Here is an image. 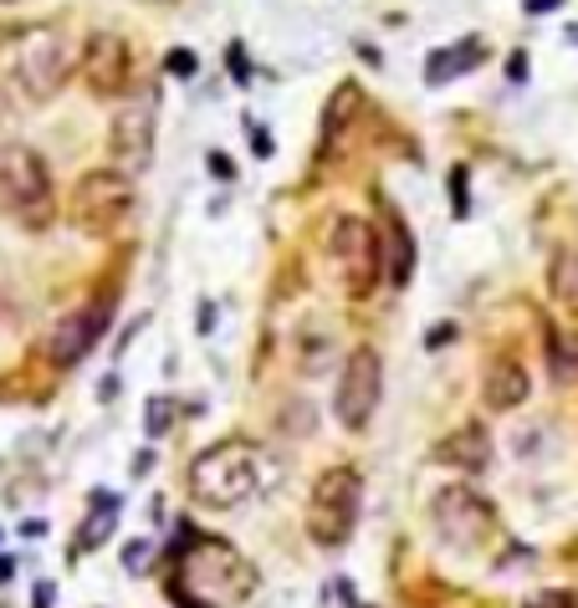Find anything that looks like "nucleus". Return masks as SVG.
<instances>
[{
  "mask_svg": "<svg viewBox=\"0 0 578 608\" xmlns=\"http://www.w3.org/2000/svg\"><path fill=\"white\" fill-rule=\"evenodd\" d=\"M553 369H558V378H578V332L568 338V343L553 338Z\"/></svg>",
  "mask_w": 578,
  "mask_h": 608,
  "instance_id": "20",
  "label": "nucleus"
},
{
  "mask_svg": "<svg viewBox=\"0 0 578 608\" xmlns=\"http://www.w3.org/2000/svg\"><path fill=\"white\" fill-rule=\"evenodd\" d=\"M11 573H16V562H11V558H0V583H11Z\"/></svg>",
  "mask_w": 578,
  "mask_h": 608,
  "instance_id": "27",
  "label": "nucleus"
},
{
  "mask_svg": "<svg viewBox=\"0 0 578 608\" xmlns=\"http://www.w3.org/2000/svg\"><path fill=\"white\" fill-rule=\"evenodd\" d=\"M251 562L220 537H195L185 527L180 547H174V573L170 593L180 608H231L251 593Z\"/></svg>",
  "mask_w": 578,
  "mask_h": 608,
  "instance_id": "1",
  "label": "nucleus"
},
{
  "mask_svg": "<svg viewBox=\"0 0 578 608\" xmlns=\"http://www.w3.org/2000/svg\"><path fill=\"white\" fill-rule=\"evenodd\" d=\"M446 338H455V328H451V323H440V328L430 332V338H425V343H430V348H440V343H446Z\"/></svg>",
  "mask_w": 578,
  "mask_h": 608,
  "instance_id": "25",
  "label": "nucleus"
},
{
  "mask_svg": "<svg viewBox=\"0 0 578 608\" xmlns=\"http://www.w3.org/2000/svg\"><path fill=\"white\" fill-rule=\"evenodd\" d=\"M78 67V47L62 26H26L21 36H11L5 47V72L16 82V93L26 103H47L62 93V82Z\"/></svg>",
  "mask_w": 578,
  "mask_h": 608,
  "instance_id": "3",
  "label": "nucleus"
},
{
  "mask_svg": "<svg viewBox=\"0 0 578 608\" xmlns=\"http://www.w3.org/2000/svg\"><path fill=\"white\" fill-rule=\"evenodd\" d=\"M522 608H578V604H574V593H532Z\"/></svg>",
  "mask_w": 578,
  "mask_h": 608,
  "instance_id": "23",
  "label": "nucleus"
},
{
  "mask_svg": "<svg viewBox=\"0 0 578 608\" xmlns=\"http://www.w3.org/2000/svg\"><path fill=\"white\" fill-rule=\"evenodd\" d=\"M532 394V378H528V369L517 359H497L492 369H486V378H482V399H486V409H497V414H507V409H517L522 399Z\"/></svg>",
  "mask_w": 578,
  "mask_h": 608,
  "instance_id": "13",
  "label": "nucleus"
},
{
  "mask_svg": "<svg viewBox=\"0 0 578 608\" xmlns=\"http://www.w3.org/2000/svg\"><path fill=\"white\" fill-rule=\"evenodd\" d=\"M436 460L440 466H455V470H466V476H476V470L492 466V435H486L482 424H466V430H455L451 440H440Z\"/></svg>",
  "mask_w": 578,
  "mask_h": 608,
  "instance_id": "14",
  "label": "nucleus"
},
{
  "mask_svg": "<svg viewBox=\"0 0 578 608\" xmlns=\"http://www.w3.org/2000/svg\"><path fill=\"white\" fill-rule=\"evenodd\" d=\"M354 103H359V87L354 82H344L338 93H333V108H328V118H323V128H328V139H338V128L354 118Z\"/></svg>",
  "mask_w": 578,
  "mask_h": 608,
  "instance_id": "19",
  "label": "nucleus"
},
{
  "mask_svg": "<svg viewBox=\"0 0 578 608\" xmlns=\"http://www.w3.org/2000/svg\"><path fill=\"white\" fill-rule=\"evenodd\" d=\"M164 72H170V78H195V51H170V57H164Z\"/></svg>",
  "mask_w": 578,
  "mask_h": 608,
  "instance_id": "22",
  "label": "nucleus"
},
{
  "mask_svg": "<svg viewBox=\"0 0 578 608\" xmlns=\"http://www.w3.org/2000/svg\"><path fill=\"white\" fill-rule=\"evenodd\" d=\"M103 328H108V302H82V307H72V313L51 328L47 359L57 363V369H72V363H82L97 348Z\"/></svg>",
  "mask_w": 578,
  "mask_h": 608,
  "instance_id": "12",
  "label": "nucleus"
},
{
  "mask_svg": "<svg viewBox=\"0 0 578 608\" xmlns=\"http://www.w3.org/2000/svg\"><path fill=\"white\" fill-rule=\"evenodd\" d=\"M154 87H143L139 97H128L118 118H113V133H108V154L118 159V169L124 174H143L149 169V159H154Z\"/></svg>",
  "mask_w": 578,
  "mask_h": 608,
  "instance_id": "10",
  "label": "nucleus"
},
{
  "mask_svg": "<svg viewBox=\"0 0 578 608\" xmlns=\"http://www.w3.org/2000/svg\"><path fill=\"white\" fill-rule=\"evenodd\" d=\"M72 215L93 235H113L134 215V174L124 169H88L72 189Z\"/></svg>",
  "mask_w": 578,
  "mask_h": 608,
  "instance_id": "7",
  "label": "nucleus"
},
{
  "mask_svg": "<svg viewBox=\"0 0 578 608\" xmlns=\"http://www.w3.org/2000/svg\"><path fill=\"white\" fill-rule=\"evenodd\" d=\"M363 512V481L354 466H333L317 476L313 501H308V531L317 547H344L359 527Z\"/></svg>",
  "mask_w": 578,
  "mask_h": 608,
  "instance_id": "5",
  "label": "nucleus"
},
{
  "mask_svg": "<svg viewBox=\"0 0 578 608\" xmlns=\"http://www.w3.org/2000/svg\"><path fill=\"white\" fill-rule=\"evenodd\" d=\"M430 522H436L440 542H451L455 552H482V547L492 542V531H497L492 501H486L482 491H471V486H446V491H436Z\"/></svg>",
  "mask_w": 578,
  "mask_h": 608,
  "instance_id": "6",
  "label": "nucleus"
},
{
  "mask_svg": "<svg viewBox=\"0 0 578 608\" xmlns=\"http://www.w3.org/2000/svg\"><path fill=\"white\" fill-rule=\"evenodd\" d=\"M266 486V455L251 440H220L189 466V496L210 512H231Z\"/></svg>",
  "mask_w": 578,
  "mask_h": 608,
  "instance_id": "2",
  "label": "nucleus"
},
{
  "mask_svg": "<svg viewBox=\"0 0 578 608\" xmlns=\"http://www.w3.org/2000/svg\"><path fill=\"white\" fill-rule=\"evenodd\" d=\"M0 118H5V87H0Z\"/></svg>",
  "mask_w": 578,
  "mask_h": 608,
  "instance_id": "29",
  "label": "nucleus"
},
{
  "mask_svg": "<svg viewBox=\"0 0 578 608\" xmlns=\"http://www.w3.org/2000/svg\"><path fill=\"white\" fill-rule=\"evenodd\" d=\"M0 215H11L26 231H47L57 215L51 174L32 143H0Z\"/></svg>",
  "mask_w": 578,
  "mask_h": 608,
  "instance_id": "4",
  "label": "nucleus"
},
{
  "mask_svg": "<svg viewBox=\"0 0 578 608\" xmlns=\"http://www.w3.org/2000/svg\"><path fill=\"white\" fill-rule=\"evenodd\" d=\"M149 440H159V435H170V424H174V405L170 399H149Z\"/></svg>",
  "mask_w": 578,
  "mask_h": 608,
  "instance_id": "21",
  "label": "nucleus"
},
{
  "mask_svg": "<svg viewBox=\"0 0 578 608\" xmlns=\"http://www.w3.org/2000/svg\"><path fill=\"white\" fill-rule=\"evenodd\" d=\"M476 62H482V42H455L451 51H430V72H425V82L440 87L446 78H461V72H471Z\"/></svg>",
  "mask_w": 578,
  "mask_h": 608,
  "instance_id": "17",
  "label": "nucleus"
},
{
  "mask_svg": "<svg viewBox=\"0 0 578 608\" xmlns=\"http://www.w3.org/2000/svg\"><path fill=\"white\" fill-rule=\"evenodd\" d=\"M82 78L97 97H124V87L134 82V47L118 32H93L82 47Z\"/></svg>",
  "mask_w": 578,
  "mask_h": 608,
  "instance_id": "11",
  "label": "nucleus"
},
{
  "mask_svg": "<svg viewBox=\"0 0 578 608\" xmlns=\"http://www.w3.org/2000/svg\"><path fill=\"white\" fill-rule=\"evenodd\" d=\"M547 287H553V302L568 307L578 317V246H563L553 256V271H547Z\"/></svg>",
  "mask_w": 578,
  "mask_h": 608,
  "instance_id": "18",
  "label": "nucleus"
},
{
  "mask_svg": "<svg viewBox=\"0 0 578 608\" xmlns=\"http://www.w3.org/2000/svg\"><path fill=\"white\" fill-rule=\"evenodd\" d=\"M328 256L338 266H344V287L354 296L374 292L379 271H384V250H379V231L369 225V220H354V215H338L328 231Z\"/></svg>",
  "mask_w": 578,
  "mask_h": 608,
  "instance_id": "8",
  "label": "nucleus"
},
{
  "mask_svg": "<svg viewBox=\"0 0 578 608\" xmlns=\"http://www.w3.org/2000/svg\"><path fill=\"white\" fill-rule=\"evenodd\" d=\"M379 394H384V363H379V353L369 343L354 348L344 363V374H338V394H333V414H338V424L344 430H369V420H374L379 409Z\"/></svg>",
  "mask_w": 578,
  "mask_h": 608,
  "instance_id": "9",
  "label": "nucleus"
},
{
  "mask_svg": "<svg viewBox=\"0 0 578 608\" xmlns=\"http://www.w3.org/2000/svg\"><path fill=\"white\" fill-rule=\"evenodd\" d=\"M558 0H528V11H553Z\"/></svg>",
  "mask_w": 578,
  "mask_h": 608,
  "instance_id": "28",
  "label": "nucleus"
},
{
  "mask_svg": "<svg viewBox=\"0 0 578 608\" xmlns=\"http://www.w3.org/2000/svg\"><path fill=\"white\" fill-rule=\"evenodd\" d=\"M36 608H51V583H42V588H36Z\"/></svg>",
  "mask_w": 578,
  "mask_h": 608,
  "instance_id": "26",
  "label": "nucleus"
},
{
  "mask_svg": "<svg viewBox=\"0 0 578 608\" xmlns=\"http://www.w3.org/2000/svg\"><path fill=\"white\" fill-rule=\"evenodd\" d=\"M384 271H390L394 287H405L415 277V241H409L400 215H390V231H384Z\"/></svg>",
  "mask_w": 578,
  "mask_h": 608,
  "instance_id": "15",
  "label": "nucleus"
},
{
  "mask_svg": "<svg viewBox=\"0 0 578 608\" xmlns=\"http://www.w3.org/2000/svg\"><path fill=\"white\" fill-rule=\"evenodd\" d=\"M143 558H149V542H134V547H128V568H134V573H139V568H143Z\"/></svg>",
  "mask_w": 578,
  "mask_h": 608,
  "instance_id": "24",
  "label": "nucleus"
},
{
  "mask_svg": "<svg viewBox=\"0 0 578 608\" xmlns=\"http://www.w3.org/2000/svg\"><path fill=\"white\" fill-rule=\"evenodd\" d=\"M113 527H118V496H113V491H93V516L78 527V552L103 547L113 537Z\"/></svg>",
  "mask_w": 578,
  "mask_h": 608,
  "instance_id": "16",
  "label": "nucleus"
},
{
  "mask_svg": "<svg viewBox=\"0 0 578 608\" xmlns=\"http://www.w3.org/2000/svg\"><path fill=\"white\" fill-rule=\"evenodd\" d=\"M0 5H16V0H0Z\"/></svg>",
  "mask_w": 578,
  "mask_h": 608,
  "instance_id": "30",
  "label": "nucleus"
}]
</instances>
